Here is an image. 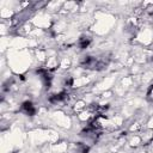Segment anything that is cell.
Wrapping results in <instances>:
<instances>
[{
    "label": "cell",
    "mask_w": 153,
    "mask_h": 153,
    "mask_svg": "<svg viewBox=\"0 0 153 153\" xmlns=\"http://www.w3.org/2000/svg\"><path fill=\"white\" fill-rule=\"evenodd\" d=\"M36 73L39 75V78H41L42 82L44 84V86L45 87H49L50 84H51V79H53V76L50 75V73L47 69H42V68L41 69H37Z\"/></svg>",
    "instance_id": "1"
},
{
    "label": "cell",
    "mask_w": 153,
    "mask_h": 153,
    "mask_svg": "<svg viewBox=\"0 0 153 153\" xmlns=\"http://www.w3.org/2000/svg\"><path fill=\"white\" fill-rule=\"evenodd\" d=\"M20 110H22L25 115H29V116H33V115L36 114V108H35V105L32 104V102H30V100L24 102V103L22 104V106H20Z\"/></svg>",
    "instance_id": "2"
},
{
    "label": "cell",
    "mask_w": 153,
    "mask_h": 153,
    "mask_svg": "<svg viewBox=\"0 0 153 153\" xmlns=\"http://www.w3.org/2000/svg\"><path fill=\"white\" fill-rule=\"evenodd\" d=\"M66 98H67V93H66V92H60V93L53 94V96L49 98V102L53 103V104H56V103H61V102H63Z\"/></svg>",
    "instance_id": "3"
},
{
    "label": "cell",
    "mask_w": 153,
    "mask_h": 153,
    "mask_svg": "<svg viewBox=\"0 0 153 153\" xmlns=\"http://www.w3.org/2000/svg\"><path fill=\"white\" fill-rule=\"evenodd\" d=\"M90 43H91V38H88V37H81L80 41H79V47H80V49H85V48L88 47Z\"/></svg>",
    "instance_id": "4"
},
{
    "label": "cell",
    "mask_w": 153,
    "mask_h": 153,
    "mask_svg": "<svg viewBox=\"0 0 153 153\" xmlns=\"http://www.w3.org/2000/svg\"><path fill=\"white\" fill-rule=\"evenodd\" d=\"M78 151L79 153H87L90 151V147L87 145H84V143H79L78 145Z\"/></svg>",
    "instance_id": "5"
},
{
    "label": "cell",
    "mask_w": 153,
    "mask_h": 153,
    "mask_svg": "<svg viewBox=\"0 0 153 153\" xmlns=\"http://www.w3.org/2000/svg\"><path fill=\"white\" fill-rule=\"evenodd\" d=\"M147 96H148V98H149V99H152V100H153V85H152V86L148 88Z\"/></svg>",
    "instance_id": "6"
}]
</instances>
